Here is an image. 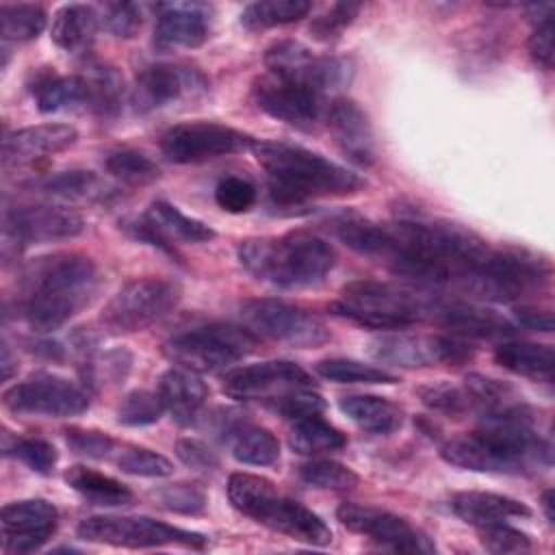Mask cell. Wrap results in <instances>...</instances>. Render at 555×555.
<instances>
[{
  "mask_svg": "<svg viewBox=\"0 0 555 555\" xmlns=\"http://www.w3.org/2000/svg\"><path fill=\"white\" fill-rule=\"evenodd\" d=\"M440 455L457 468L499 475H520L551 464V447L538 434L533 412L516 403L481 414L479 427L451 438Z\"/></svg>",
  "mask_w": 555,
  "mask_h": 555,
  "instance_id": "obj_1",
  "label": "cell"
},
{
  "mask_svg": "<svg viewBox=\"0 0 555 555\" xmlns=\"http://www.w3.org/2000/svg\"><path fill=\"white\" fill-rule=\"evenodd\" d=\"M100 288L91 258L54 254L35 260L24 273L22 314L35 332H54L87 308Z\"/></svg>",
  "mask_w": 555,
  "mask_h": 555,
  "instance_id": "obj_2",
  "label": "cell"
},
{
  "mask_svg": "<svg viewBox=\"0 0 555 555\" xmlns=\"http://www.w3.org/2000/svg\"><path fill=\"white\" fill-rule=\"evenodd\" d=\"M251 152L267 171L271 197L284 206L312 197L351 195L366 186L362 176L301 145L256 141Z\"/></svg>",
  "mask_w": 555,
  "mask_h": 555,
  "instance_id": "obj_3",
  "label": "cell"
},
{
  "mask_svg": "<svg viewBox=\"0 0 555 555\" xmlns=\"http://www.w3.org/2000/svg\"><path fill=\"white\" fill-rule=\"evenodd\" d=\"M236 254L249 275L278 288L317 286L336 264L334 247L304 230L245 238L238 243Z\"/></svg>",
  "mask_w": 555,
  "mask_h": 555,
  "instance_id": "obj_4",
  "label": "cell"
},
{
  "mask_svg": "<svg viewBox=\"0 0 555 555\" xmlns=\"http://www.w3.org/2000/svg\"><path fill=\"white\" fill-rule=\"evenodd\" d=\"M228 499L241 514L297 542H306L312 546H325L332 542V531L319 514H314L299 501L280 494L273 481L260 475H230Z\"/></svg>",
  "mask_w": 555,
  "mask_h": 555,
  "instance_id": "obj_5",
  "label": "cell"
},
{
  "mask_svg": "<svg viewBox=\"0 0 555 555\" xmlns=\"http://www.w3.org/2000/svg\"><path fill=\"white\" fill-rule=\"evenodd\" d=\"M436 299L390 282L356 280L343 288V297L330 304V312L371 330H405L425 314H434Z\"/></svg>",
  "mask_w": 555,
  "mask_h": 555,
  "instance_id": "obj_6",
  "label": "cell"
},
{
  "mask_svg": "<svg viewBox=\"0 0 555 555\" xmlns=\"http://www.w3.org/2000/svg\"><path fill=\"white\" fill-rule=\"evenodd\" d=\"M551 282V264L525 249H492L457 286L486 301H516Z\"/></svg>",
  "mask_w": 555,
  "mask_h": 555,
  "instance_id": "obj_7",
  "label": "cell"
},
{
  "mask_svg": "<svg viewBox=\"0 0 555 555\" xmlns=\"http://www.w3.org/2000/svg\"><path fill=\"white\" fill-rule=\"evenodd\" d=\"M258 345L247 327L232 323H210L182 334H176L165 343V356L195 373H215L228 369L247 358Z\"/></svg>",
  "mask_w": 555,
  "mask_h": 555,
  "instance_id": "obj_8",
  "label": "cell"
},
{
  "mask_svg": "<svg viewBox=\"0 0 555 555\" xmlns=\"http://www.w3.org/2000/svg\"><path fill=\"white\" fill-rule=\"evenodd\" d=\"M180 301V291L163 278H139L121 286L100 314L104 330L113 334L141 332L165 319Z\"/></svg>",
  "mask_w": 555,
  "mask_h": 555,
  "instance_id": "obj_9",
  "label": "cell"
},
{
  "mask_svg": "<svg viewBox=\"0 0 555 555\" xmlns=\"http://www.w3.org/2000/svg\"><path fill=\"white\" fill-rule=\"evenodd\" d=\"M76 533L87 542L126 548H152L171 544L189 548L206 546V538L202 533L173 527L147 516H91L78 525Z\"/></svg>",
  "mask_w": 555,
  "mask_h": 555,
  "instance_id": "obj_10",
  "label": "cell"
},
{
  "mask_svg": "<svg viewBox=\"0 0 555 555\" xmlns=\"http://www.w3.org/2000/svg\"><path fill=\"white\" fill-rule=\"evenodd\" d=\"M241 319L254 336L293 347H319L330 340L317 314L282 299H247L241 304Z\"/></svg>",
  "mask_w": 555,
  "mask_h": 555,
  "instance_id": "obj_11",
  "label": "cell"
},
{
  "mask_svg": "<svg viewBox=\"0 0 555 555\" xmlns=\"http://www.w3.org/2000/svg\"><path fill=\"white\" fill-rule=\"evenodd\" d=\"M256 139L243 130L215 121H186L160 137V154L176 165L206 163L251 150Z\"/></svg>",
  "mask_w": 555,
  "mask_h": 555,
  "instance_id": "obj_12",
  "label": "cell"
},
{
  "mask_svg": "<svg viewBox=\"0 0 555 555\" xmlns=\"http://www.w3.org/2000/svg\"><path fill=\"white\" fill-rule=\"evenodd\" d=\"M264 65L273 74L288 76L314 89L319 95L347 87L353 78V63L345 56H314L304 43L284 39L264 52Z\"/></svg>",
  "mask_w": 555,
  "mask_h": 555,
  "instance_id": "obj_13",
  "label": "cell"
},
{
  "mask_svg": "<svg viewBox=\"0 0 555 555\" xmlns=\"http://www.w3.org/2000/svg\"><path fill=\"white\" fill-rule=\"evenodd\" d=\"M343 527L375 542L382 551L392 553H434L436 544L427 533L416 529L408 518L360 503H343L336 509Z\"/></svg>",
  "mask_w": 555,
  "mask_h": 555,
  "instance_id": "obj_14",
  "label": "cell"
},
{
  "mask_svg": "<svg viewBox=\"0 0 555 555\" xmlns=\"http://www.w3.org/2000/svg\"><path fill=\"white\" fill-rule=\"evenodd\" d=\"M2 401L15 414H41L52 418L78 416L89 408L85 388L50 373H37L7 388Z\"/></svg>",
  "mask_w": 555,
  "mask_h": 555,
  "instance_id": "obj_15",
  "label": "cell"
},
{
  "mask_svg": "<svg viewBox=\"0 0 555 555\" xmlns=\"http://www.w3.org/2000/svg\"><path fill=\"white\" fill-rule=\"evenodd\" d=\"M371 356L403 369L434 364H462L473 358V347L457 336L442 334H390L371 343Z\"/></svg>",
  "mask_w": 555,
  "mask_h": 555,
  "instance_id": "obj_16",
  "label": "cell"
},
{
  "mask_svg": "<svg viewBox=\"0 0 555 555\" xmlns=\"http://www.w3.org/2000/svg\"><path fill=\"white\" fill-rule=\"evenodd\" d=\"M312 386V377L291 360H267L230 369L221 388L228 397L241 401H273L291 390Z\"/></svg>",
  "mask_w": 555,
  "mask_h": 555,
  "instance_id": "obj_17",
  "label": "cell"
},
{
  "mask_svg": "<svg viewBox=\"0 0 555 555\" xmlns=\"http://www.w3.org/2000/svg\"><path fill=\"white\" fill-rule=\"evenodd\" d=\"M251 95L267 115L297 128L314 126L323 113V95L299 80L273 72L254 80Z\"/></svg>",
  "mask_w": 555,
  "mask_h": 555,
  "instance_id": "obj_18",
  "label": "cell"
},
{
  "mask_svg": "<svg viewBox=\"0 0 555 555\" xmlns=\"http://www.w3.org/2000/svg\"><path fill=\"white\" fill-rule=\"evenodd\" d=\"M208 89L206 76L184 63H156L139 72L132 87V104L139 113H150L184 98H195Z\"/></svg>",
  "mask_w": 555,
  "mask_h": 555,
  "instance_id": "obj_19",
  "label": "cell"
},
{
  "mask_svg": "<svg viewBox=\"0 0 555 555\" xmlns=\"http://www.w3.org/2000/svg\"><path fill=\"white\" fill-rule=\"evenodd\" d=\"M124 230L130 236L150 243L171 256L176 254L173 243H204L215 238V230L210 225L160 199L154 202L145 215L124 221Z\"/></svg>",
  "mask_w": 555,
  "mask_h": 555,
  "instance_id": "obj_20",
  "label": "cell"
},
{
  "mask_svg": "<svg viewBox=\"0 0 555 555\" xmlns=\"http://www.w3.org/2000/svg\"><path fill=\"white\" fill-rule=\"evenodd\" d=\"M82 219L65 206L52 204H33L20 206L7 212L4 236L11 238L17 247L52 243L63 238H74L82 232Z\"/></svg>",
  "mask_w": 555,
  "mask_h": 555,
  "instance_id": "obj_21",
  "label": "cell"
},
{
  "mask_svg": "<svg viewBox=\"0 0 555 555\" xmlns=\"http://www.w3.org/2000/svg\"><path fill=\"white\" fill-rule=\"evenodd\" d=\"M59 512L46 499H24L2 507V548L7 553H33L56 531Z\"/></svg>",
  "mask_w": 555,
  "mask_h": 555,
  "instance_id": "obj_22",
  "label": "cell"
},
{
  "mask_svg": "<svg viewBox=\"0 0 555 555\" xmlns=\"http://www.w3.org/2000/svg\"><path fill=\"white\" fill-rule=\"evenodd\" d=\"M212 30V7L204 2L158 4L152 43L158 52L202 46Z\"/></svg>",
  "mask_w": 555,
  "mask_h": 555,
  "instance_id": "obj_23",
  "label": "cell"
},
{
  "mask_svg": "<svg viewBox=\"0 0 555 555\" xmlns=\"http://www.w3.org/2000/svg\"><path fill=\"white\" fill-rule=\"evenodd\" d=\"M325 124L336 145L349 160L371 167L377 160L375 137L366 113L349 98H334L325 108Z\"/></svg>",
  "mask_w": 555,
  "mask_h": 555,
  "instance_id": "obj_24",
  "label": "cell"
},
{
  "mask_svg": "<svg viewBox=\"0 0 555 555\" xmlns=\"http://www.w3.org/2000/svg\"><path fill=\"white\" fill-rule=\"evenodd\" d=\"M78 139V130L69 124H39L13 130L2 139V163L30 165L39 158L67 150Z\"/></svg>",
  "mask_w": 555,
  "mask_h": 555,
  "instance_id": "obj_25",
  "label": "cell"
},
{
  "mask_svg": "<svg viewBox=\"0 0 555 555\" xmlns=\"http://www.w3.org/2000/svg\"><path fill=\"white\" fill-rule=\"evenodd\" d=\"M158 397L165 410L180 423L191 425L208 399V386L199 373L184 366H173L165 371L158 379Z\"/></svg>",
  "mask_w": 555,
  "mask_h": 555,
  "instance_id": "obj_26",
  "label": "cell"
},
{
  "mask_svg": "<svg viewBox=\"0 0 555 555\" xmlns=\"http://www.w3.org/2000/svg\"><path fill=\"white\" fill-rule=\"evenodd\" d=\"M451 509L464 522L473 527H490L499 522H507L512 518H529L531 509L512 496L496 494V492H481V490H466L457 492L451 499Z\"/></svg>",
  "mask_w": 555,
  "mask_h": 555,
  "instance_id": "obj_27",
  "label": "cell"
},
{
  "mask_svg": "<svg viewBox=\"0 0 555 555\" xmlns=\"http://www.w3.org/2000/svg\"><path fill=\"white\" fill-rule=\"evenodd\" d=\"M434 314L438 321L455 332L457 336H473V338H505L516 334L514 321L507 317L499 314L496 310L481 308L475 304H447V306H436Z\"/></svg>",
  "mask_w": 555,
  "mask_h": 555,
  "instance_id": "obj_28",
  "label": "cell"
},
{
  "mask_svg": "<svg viewBox=\"0 0 555 555\" xmlns=\"http://www.w3.org/2000/svg\"><path fill=\"white\" fill-rule=\"evenodd\" d=\"M494 360L505 371L535 382H551L555 358L553 347L529 340H507L494 349Z\"/></svg>",
  "mask_w": 555,
  "mask_h": 555,
  "instance_id": "obj_29",
  "label": "cell"
},
{
  "mask_svg": "<svg viewBox=\"0 0 555 555\" xmlns=\"http://www.w3.org/2000/svg\"><path fill=\"white\" fill-rule=\"evenodd\" d=\"M340 412L369 434H390L401 427L403 410L377 395H347L338 401Z\"/></svg>",
  "mask_w": 555,
  "mask_h": 555,
  "instance_id": "obj_30",
  "label": "cell"
},
{
  "mask_svg": "<svg viewBox=\"0 0 555 555\" xmlns=\"http://www.w3.org/2000/svg\"><path fill=\"white\" fill-rule=\"evenodd\" d=\"M230 442V451L236 462L249 466H271L280 460V442L278 438L254 423L238 421L225 436Z\"/></svg>",
  "mask_w": 555,
  "mask_h": 555,
  "instance_id": "obj_31",
  "label": "cell"
},
{
  "mask_svg": "<svg viewBox=\"0 0 555 555\" xmlns=\"http://www.w3.org/2000/svg\"><path fill=\"white\" fill-rule=\"evenodd\" d=\"M98 13L87 4H65L52 22V41L65 52L85 50L98 30Z\"/></svg>",
  "mask_w": 555,
  "mask_h": 555,
  "instance_id": "obj_32",
  "label": "cell"
},
{
  "mask_svg": "<svg viewBox=\"0 0 555 555\" xmlns=\"http://www.w3.org/2000/svg\"><path fill=\"white\" fill-rule=\"evenodd\" d=\"M65 481L69 488H74L78 494H82L87 501L93 505H106V507H119L132 503L134 494L130 492L128 486L121 481L87 468V466H72L65 470Z\"/></svg>",
  "mask_w": 555,
  "mask_h": 555,
  "instance_id": "obj_33",
  "label": "cell"
},
{
  "mask_svg": "<svg viewBox=\"0 0 555 555\" xmlns=\"http://www.w3.org/2000/svg\"><path fill=\"white\" fill-rule=\"evenodd\" d=\"M37 108L41 113L89 108V87L85 76H46L33 87Z\"/></svg>",
  "mask_w": 555,
  "mask_h": 555,
  "instance_id": "obj_34",
  "label": "cell"
},
{
  "mask_svg": "<svg viewBox=\"0 0 555 555\" xmlns=\"http://www.w3.org/2000/svg\"><path fill=\"white\" fill-rule=\"evenodd\" d=\"M347 438L321 414L297 418L288 431V447L299 455H321L345 449Z\"/></svg>",
  "mask_w": 555,
  "mask_h": 555,
  "instance_id": "obj_35",
  "label": "cell"
},
{
  "mask_svg": "<svg viewBox=\"0 0 555 555\" xmlns=\"http://www.w3.org/2000/svg\"><path fill=\"white\" fill-rule=\"evenodd\" d=\"M334 232L349 249L369 258H379L388 241L386 225L353 212H345L338 219H334Z\"/></svg>",
  "mask_w": 555,
  "mask_h": 555,
  "instance_id": "obj_36",
  "label": "cell"
},
{
  "mask_svg": "<svg viewBox=\"0 0 555 555\" xmlns=\"http://www.w3.org/2000/svg\"><path fill=\"white\" fill-rule=\"evenodd\" d=\"M312 4L306 0H260L251 2L241 13V24L247 30H267L273 26L293 24L310 13Z\"/></svg>",
  "mask_w": 555,
  "mask_h": 555,
  "instance_id": "obj_37",
  "label": "cell"
},
{
  "mask_svg": "<svg viewBox=\"0 0 555 555\" xmlns=\"http://www.w3.org/2000/svg\"><path fill=\"white\" fill-rule=\"evenodd\" d=\"M314 371L323 379H330L336 384H397L399 382L397 375L351 358H325L317 362Z\"/></svg>",
  "mask_w": 555,
  "mask_h": 555,
  "instance_id": "obj_38",
  "label": "cell"
},
{
  "mask_svg": "<svg viewBox=\"0 0 555 555\" xmlns=\"http://www.w3.org/2000/svg\"><path fill=\"white\" fill-rule=\"evenodd\" d=\"M46 11L37 4H2L0 33L4 41H30L46 28Z\"/></svg>",
  "mask_w": 555,
  "mask_h": 555,
  "instance_id": "obj_39",
  "label": "cell"
},
{
  "mask_svg": "<svg viewBox=\"0 0 555 555\" xmlns=\"http://www.w3.org/2000/svg\"><path fill=\"white\" fill-rule=\"evenodd\" d=\"M106 171L126 186H145L158 180L160 169L152 158L137 150L111 152L104 160Z\"/></svg>",
  "mask_w": 555,
  "mask_h": 555,
  "instance_id": "obj_40",
  "label": "cell"
},
{
  "mask_svg": "<svg viewBox=\"0 0 555 555\" xmlns=\"http://www.w3.org/2000/svg\"><path fill=\"white\" fill-rule=\"evenodd\" d=\"M418 397L427 408L447 416H462L468 412H477V401L470 388L466 386V382L462 384L442 382V384L423 386L418 388Z\"/></svg>",
  "mask_w": 555,
  "mask_h": 555,
  "instance_id": "obj_41",
  "label": "cell"
},
{
  "mask_svg": "<svg viewBox=\"0 0 555 555\" xmlns=\"http://www.w3.org/2000/svg\"><path fill=\"white\" fill-rule=\"evenodd\" d=\"M299 479L319 490H351L360 477L345 464L334 460H310L299 466Z\"/></svg>",
  "mask_w": 555,
  "mask_h": 555,
  "instance_id": "obj_42",
  "label": "cell"
},
{
  "mask_svg": "<svg viewBox=\"0 0 555 555\" xmlns=\"http://www.w3.org/2000/svg\"><path fill=\"white\" fill-rule=\"evenodd\" d=\"M43 189L52 195L67 199H98L104 197V182L93 171H63L43 182Z\"/></svg>",
  "mask_w": 555,
  "mask_h": 555,
  "instance_id": "obj_43",
  "label": "cell"
},
{
  "mask_svg": "<svg viewBox=\"0 0 555 555\" xmlns=\"http://www.w3.org/2000/svg\"><path fill=\"white\" fill-rule=\"evenodd\" d=\"M165 412L163 399L152 390H132L124 395L117 405V423L128 427H143L156 423Z\"/></svg>",
  "mask_w": 555,
  "mask_h": 555,
  "instance_id": "obj_44",
  "label": "cell"
},
{
  "mask_svg": "<svg viewBox=\"0 0 555 555\" xmlns=\"http://www.w3.org/2000/svg\"><path fill=\"white\" fill-rule=\"evenodd\" d=\"M115 464L119 470L137 477H169L173 473V464L165 455L143 447H126L117 451Z\"/></svg>",
  "mask_w": 555,
  "mask_h": 555,
  "instance_id": "obj_45",
  "label": "cell"
},
{
  "mask_svg": "<svg viewBox=\"0 0 555 555\" xmlns=\"http://www.w3.org/2000/svg\"><path fill=\"white\" fill-rule=\"evenodd\" d=\"M154 499L160 507L176 512V514L197 516L206 509V492L197 483L165 486L154 492Z\"/></svg>",
  "mask_w": 555,
  "mask_h": 555,
  "instance_id": "obj_46",
  "label": "cell"
},
{
  "mask_svg": "<svg viewBox=\"0 0 555 555\" xmlns=\"http://www.w3.org/2000/svg\"><path fill=\"white\" fill-rule=\"evenodd\" d=\"M4 453L13 455L39 475H50L59 460L56 449L41 438H17L11 447H4Z\"/></svg>",
  "mask_w": 555,
  "mask_h": 555,
  "instance_id": "obj_47",
  "label": "cell"
},
{
  "mask_svg": "<svg viewBox=\"0 0 555 555\" xmlns=\"http://www.w3.org/2000/svg\"><path fill=\"white\" fill-rule=\"evenodd\" d=\"M267 405L271 410H275L278 414H282L284 418H291V421L314 416V414H321L325 410L323 397L317 390H312V386L291 390V392L269 401Z\"/></svg>",
  "mask_w": 555,
  "mask_h": 555,
  "instance_id": "obj_48",
  "label": "cell"
},
{
  "mask_svg": "<svg viewBox=\"0 0 555 555\" xmlns=\"http://www.w3.org/2000/svg\"><path fill=\"white\" fill-rule=\"evenodd\" d=\"M215 202L225 212H247L256 202V186L238 176H228L215 186Z\"/></svg>",
  "mask_w": 555,
  "mask_h": 555,
  "instance_id": "obj_49",
  "label": "cell"
},
{
  "mask_svg": "<svg viewBox=\"0 0 555 555\" xmlns=\"http://www.w3.org/2000/svg\"><path fill=\"white\" fill-rule=\"evenodd\" d=\"M362 4L358 2H336L332 4L325 13L317 15L310 24V33L312 37L321 39V41H330L334 37H338L360 13Z\"/></svg>",
  "mask_w": 555,
  "mask_h": 555,
  "instance_id": "obj_50",
  "label": "cell"
},
{
  "mask_svg": "<svg viewBox=\"0 0 555 555\" xmlns=\"http://www.w3.org/2000/svg\"><path fill=\"white\" fill-rule=\"evenodd\" d=\"M479 540L490 553H525L531 548V538L507 522L479 527Z\"/></svg>",
  "mask_w": 555,
  "mask_h": 555,
  "instance_id": "obj_51",
  "label": "cell"
},
{
  "mask_svg": "<svg viewBox=\"0 0 555 555\" xmlns=\"http://www.w3.org/2000/svg\"><path fill=\"white\" fill-rule=\"evenodd\" d=\"M102 24L111 35H115L119 39H132L141 30V24H143L141 7L134 2L106 4Z\"/></svg>",
  "mask_w": 555,
  "mask_h": 555,
  "instance_id": "obj_52",
  "label": "cell"
},
{
  "mask_svg": "<svg viewBox=\"0 0 555 555\" xmlns=\"http://www.w3.org/2000/svg\"><path fill=\"white\" fill-rule=\"evenodd\" d=\"M65 440L74 453L85 455V457L104 460V457H111L113 453H117L115 451L117 442L102 431L69 427V429H65Z\"/></svg>",
  "mask_w": 555,
  "mask_h": 555,
  "instance_id": "obj_53",
  "label": "cell"
},
{
  "mask_svg": "<svg viewBox=\"0 0 555 555\" xmlns=\"http://www.w3.org/2000/svg\"><path fill=\"white\" fill-rule=\"evenodd\" d=\"M176 455L180 457L182 464H186L193 470L208 473L219 466V460L208 449V444H204L202 440H195V438H180L176 442Z\"/></svg>",
  "mask_w": 555,
  "mask_h": 555,
  "instance_id": "obj_54",
  "label": "cell"
},
{
  "mask_svg": "<svg viewBox=\"0 0 555 555\" xmlns=\"http://www.w3.org/2000/svg\"><path fill=\"white\" fill-rule=\"evenodd\" d=\"M529 54L531 59L544 67V69H553V59H555V46H553V15L538 22L535 30L529 37Z\"/></svg>",
  "mask_w": 555,
  "mask_h": 555,
  "instance_id": "obj_55",
  "label": "cell"
},
{
  "mask_svg": "<svg viewBox=\"0 0 555 555\" xmlns=\"http://www.w3.org/2000/svg\"><path fill=\"white\" fill-rule=\"evenodd\" d=\"M516 327H525L531 332H553V312L546 308H518L514 312Z\"/></svg>",
  "mask_w": 555,
  "mask_h": 555,
  "instance_id": "obj_56",
  "label": "cell"
},
{
  "mask_svg": "<svg viewBox=\"0 0 555 555\" xmlns=\"http://www.w3.org/2000/svg\"><path fill=\"white\" fill-rule=\"evenodd\" d=\"M2 377L4 379H11L13 377V371L17 369V360H13V356H11V351H9V347L4 345L2 347Z\"/></svg>",
  "mask_w": 555,
  "mask_h": 555,
  "instance_id": "obj_57",
  "label": "cell"
},
{
  "mask_svg": "<svg viewBox=\"0 0 555 555\" xmlns=\"http://www.w3.org/2000/svg\"><path fill=\"white\" fill-rule=\"evenodd\" d=\"M542 509H544V514H546V520L548 522H555V512H553V490L548 488V490H544V494H542Z\"/></svg>",
  "mask_w": 555,
  "mask_h": 555,
  "instance_id": "obj_58",
  "label": "cell"
}]
</instances>
